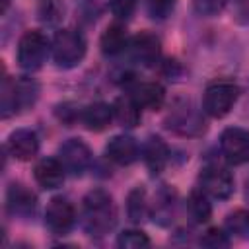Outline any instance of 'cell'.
Returning <instances> with one entry per match:
<instances>
[{
    "label": "cell",
    "instance_id": "obj_11",
    "mask_svg": "<svg viewBox=\"0 0 249 249\" xmlns=\"http://www.w3.org/2000/svg\"><path fill=\"white\" fill-rule=\"evenodd\" d=\"M105 156H107V160H111L117 165H130L138 160L140 148L134 138H130L126 134H117L107 142Z\"/></svg>",
    "mask_w": 249,
    "mask_h": 249
},
{
    "label": "cell",
    "instance_id": "obj_1",
    "mask_svg": "<svg viewBox=\"0 0 249 249\" xmlns=\"http://www.w3.org/2000/svg\"><path fill=\"white\" fill-rule=\"evenodd\" d=\"M117 222L113 198L103 189H93L84 196V228L89 235H105Z\"/></svg>",
    "mask_w": 249,
    "mask_h": 249
},
{
    "label": "cell",
    "instance_id": "obj_8",
    "mask_svg": "<svg viewBox=\"0 0 249 249\" xmlns=\"http://www.w3.org/2000/svg\"><path fill=\"white\" fill-rule=\"evenodd\" d=\"M76 222V212L74 206L62 198V196H54L49 200L47 210H45V226L51 233L54 235H66Z\"/></svg>",
    "mask_w": 249,
    "mask_h": 249
},
{
    "label": "cell",
    "instance_id": "obj_23",
    "mask_svg": "<svg viewBox=\"0 0 249 249\" xmlns=\"http://www.w3.org/2000/svg\"><path fill=\"white\" fill-rule=\"evenodd\" d=\"M117 245L123 249H142L150 245V239L142 230H124L123 233H119Z\"/></svg>",
    "mask_w": 249,
    "mask_h": 249
},
{
    "label": "cell",
    "instance_id": "obj_22",
    "mask_svg": "<svg viewBox=\"0 0 249 249\" xmlns=\"http://www.w3.org/2000/svg\"><path fill=\"white\" fill-rule=\"evenodd\" d=\"M226 231L239 237V239H249V212L247 210H233L226 218Z\"/></svg>",
    "mask_w": 249,
    "mask_h": 249
},
{
    "label": "cell",
    "instance_id": "obj_6",
    "mask_svg": "<svg viewBox=\"0 0 249 249\" xmlns=\"http://www.w3.org/2000/svg\"><path fill=\"white\" fill-rule=\"evenodd\" d=\"M220 150L231 165H243L249 161V130L241 126H230L220 134Z\"/></svg>",
    "mask_w": 249,
    "mask_h": 249
},
{
    "label": "cell",
    "instance_id": "obj_27",
    "mask_svg": "<svg viewBox=\"0 0 249 249\" xmlns=\"http://www.w3.org/2000/svg\"><path fill=\"white\" fill-rule=\"evenodd\" d=\"M138 0H109V10L117 19H128L136 10Z\"/></svg>",
    "mask_w": 249,
    "mask_h": 249
},
{
    "label": "cell",
    "instance_id": "obj_13",
    "mask_svg": "<svg viewBox=\"0 0 249 249\" xmlns=\"http://www.w3.org/2000/svg\"><path fill=\"white\" fill-rule=\"evenodd\" d=\"M64 165L60 160L56 158H43L37 161L35 169H33V175H35V181L43 187V189H58L62 183H64Z\"/></svg>",
    "mask_w": 249,
    "mask_h": 249
},
{
    "label": "cell",
    "instance_id": "obj_21",
    "mask_svg": "<svg viewBox=\"0 0 249 249\" xmlns=\"http://www.w3.org/2000/svg\"><path fill=\"white\" fill-rule=\"evenodd\" d=\"M126 214L132 222H142L150 216V206L146 198V191L142 187H134L126 196Z\"/></svg>",
    "mask_w": 249,
    "mask_h": 249
},
{
    "label": "cell",
    "instance_id": "obj_10",
    "mask_svg": "<svg viewBox=\"0 0 249 249\" xmlns=\"http://www.w3.org/2000/svg\"><path fill=\"white\" fill-rule=\"evenodd\" d=\"M130 54L136 62L144 64V66H152L158 62L160 54H161V43L154 33L142 31L138 35H134L130 39Z\"/></svg>",
    "mask_w": 249,
    "mask_h": 249
},
{
    "label": "cell",
    "instance_id": "obj_18",
    "mask_svg": "<svg viewBox=\"0 0 249 249\" xmlns=\"http://www.w3.org/2000/svg\"><path fill=\"white\" fill-rule=\"evenodd\" d=\"M140 109L142 107L130 95H123V97H117L115 103H113V117L121 126L134 128L142 119Z\"/></svg>",
    "mask_w": 249,
    "mask_h": 249
},
{
    "label": "cell",
    "instance_id": "obj_19",
    "mask_svg": "<svg viewBox=\"0 0 249 249\" xmlns=\"http://www.w3.org/2000/svg\"><path fill=\"white\" fill-rule=\"evenodd\" d=\"M126 45H128V35H126L124 25H121V23H111L101 33L99 47H101L103 54H107V56H115V54L123 53L126 49Z\"/></svg>",
    "mask_w": 249,
    "mask_h": 249
},
{
    "label": "cell",
    "instance_id": "obj_5",
    "mask_svg": "<svg viewBox=\"0 0 249 249\" xmlns=\"http://www.w3.org/2000/svg\"><path fill=\"white\" fill-rule=\"evenodd\" d=\"M39 95V86L33 80H18L14 84H4L2 88V117L19 113L35 103Z\"/></svg>",
    "mask_w": 249,
    "mask_h": 249
},
{
    "label": "cell",
    "instance_id": "obj_2",
    "mask_svg": "<svg viewBox=\"0 0 249 249\" xmlns=\"http://www.w3.org/2000/svg\"><path fill=\"white\" fill-rule=\"evenodd\" d=\"M86 39L76 29H60L53 37L51 51L56 66L60 68H74L86 56Z\"/></svg>",
    "mask_w": 249,
    "mask_h": 249
},
{
    "label": "cell",
    "instance_id": "obj_15",
    "mask_svg": "<svg viewBox=\"0 0 249 249\" xmlns=\"http://www.w3.org/2000/svg\"><path fill=\"white\" fill-rule=\"evenodd\" d=\"M6 204H8V210L12 214H16V216H29L37 208V196L25 185L14 183L8 189Z\"/></svg>",
    "mask_w": 249,
    "mask_h": 249
},
{
    "label": "cell",
    "instance_id": "obj_12",
    "mask_svg": "<svg viewBox=\"0 0 249 249\" xmlns=\"http://www.w3.org/2000/svg\"><path fill=\"white\" fill-rule=\"evenodd\" d=\"M8 152L19 160V161H27L31 160L37 152H39V138L33 130L29 128H18L10 134L8 138Z\"/></svg>",
    "mask_w": 249,
    "mask_h": 249
},
{
    "label": "cell",
    "instance_id": "obj_3",
    "mask_svg": "<svg viewBox=\"0 0 249 249\" xmlns=\"http://www.w3.org/2000/svg\"><path fill=\"white\" fill-rule=\"evenodd\" d=\"M239 97V88L233 82L228 80H220V82H212L210 86H206L204 95H202V109L206 115L214 117V119H222L226 117L235 101Z\"/></svg>",
    "mask_w": 249,
    "mask_h": 249
},
{
    "label": "cell",
    "instance_id": "obj_17",
    "mask_svg": "<svg viewBox=\"0 0 249 249\" xmlns=\"http://www.w3.org/2000/svg\"><path fill=\"white\" fill-rule=\"evenodd\" d=\"M80 119H82L84 126H86L88 130L101 132V130H105V128L111 124V121L115 119V117H113V105H107V103H103V101L91 103V105H88V107L82 111Z\"/></svg>",
    "mask_w": 249,
    "mask_h": 249
},
{
    "label": "cell",
    "instance_id": "obj_7",
    "mask_svg": "<svg viewBox=\"0 0 249 249\" xmlns=\"http://www.w3.org/2000/svg\"><path fill=\"white\" fill-rule=\"evenodd\" d=\"M198 189L204 191L212 198L226 200L233 195V177L224 167L208 165L198 175Z\"/></svg>",
    "mask_w": 249,
    "mask_h": 249
},
{
    "label": "cell",
    "instance_id": "obj_16",
    "mask_svg": "<svg viewBox=\"0 0 249 249\" xmlns=\"http://www.w3.org/2000/svg\"><path fill=\"white\" fill-rule=\"evenodd\" d=\"M142 158L150 173H160L169 161V148L160 136H150L142 146Z\"/></svg>",
    "mask_w": 249,
    "mask_h": 249
},
{
    "label": "cell",
    "instance_id": "obj_4",
    "mask_svg": "<svg viewBox=\"0 0 249 249\" xmlns=\"http://www.w3.org/2000/svg\"><path fill=\"white\" fill-rule=\"evenodd\" d=\"M49 39L43 31H25L18 43V64L23 70H39L49 56Z\"/></svg>",
    "mask_w": 249,
    "mask_h": 249
},
{
    "label": "cell",
    "instance_id": "obj_25",
    "mask_svg": "<svg viewBox=\"0 0 249 249\" xmlns=\"http://www.w3.org/2000/svg\"><path fill=\"white\" fill-rule=\"evenodd\" d=\"M200 245H204V247H212V249L228 247V245H230L228 231L218 230V228H210V230L200 237Z\"/></svg>",
    "mask_w": 249,
    "mask_h": 249
},
{
    "label": "cell",
    "instance_id": "obj_26",
    "mask_svg": "<svg viewBox=\"0 0 249 249\" xmlns=\"http://www.w3.org/2000/svg\"><path fill=\"white\" fill-rule=\"evenodd\" d=\"M226 2L228 0H193V8L198 16L212 18V16H218L224 10Z\"/></svg>",
    "mask_w": 249,
    "mask_h": 249
},
{
    "label": "cell",
    "instance_id": "obj_9",
    "mask_svg": "<svg viewBox=\"0 0 249 249\" xmlns=\"http://www.w3.org/2000/svg\"><path fill=\"white\" fill-rule=\"evenodd\" d=\"M58 160L62 161L64 169L72 175H82L88 165L91 163V150L88 144L80 138H70L60 144L58 148Z\"/></svg>",
    "mask_w": 249,
    "mask_h": 249
},
{
    "label": "cell",
    "instance_id": "obj_24",
    "mask_svg": "<svg viewBox=\"0 0 249 249\" xmlns=\"http://www.w3.org/2000/svg\"><path fill=\"white\" fill-rule=\"evenodd\" d=\"M177 0H146V10L154 19H165L175 10Z\"/></svg>",
    "mask_w": 249,
    "mask_h": 249
},
{
    "label": "cell",
    "instance_id": "obj_20",
    "mask_svg": "<svg viewBox=\"0 0 249 249\" xmlns=\"http://www.w3.org/2000/svg\"><path fill=\"white\" fill-rule=\"evenodd\" d=\"M187 212L195 224H206L212 216V206L208 202V195L200 189L191 191L187 198Z\"/></svg>",
    "mask_w": 249,
    "mask_h": 249
},
{
    "label": "cell",
    "instance_id": "obj_14",
    "mask_svg": "<svg viewBox=\"0 0 249 249\" xmlns=\"http://www.w3.org/2000/svg\"><path fill=\"white\" fill-rule=\"evenodd\" d=\"M142 109L158 111L165 103V89L158 82H140L128 93Z\"/></svg>",
    "mask_w": 249,
    "mask_h": 249
}]
</instances>
